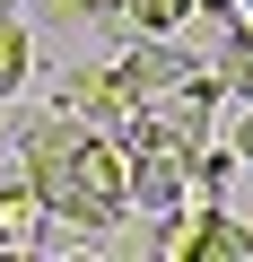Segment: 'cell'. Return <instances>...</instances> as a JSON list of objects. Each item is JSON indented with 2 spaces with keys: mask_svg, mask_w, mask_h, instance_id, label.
Returning <instances> with one entry per match:
<instances>
[{
  "mask_svg": "<svg viewBox=\"0 0 253 262\" xmlns=\"http://www.w3.org/2000/svg\"><path fill=\"white\" fill-rule=\"evenodd\" d=\"M53 114L96 122V131H122V122H131V96H122L113 61H70V70L53 79Z\"/></svg>",
  "mask_w": 253,
  "mask_h": 262,
  "instance_id": "cell-1",
  "label": "cell"
},
{
  "mask_svg": "<svg viewBox=\"0 0 253 262\" xmlns=\"http://www.w3.org/2000/svg\"><path fill=\"white\" fill-rule=\"evenodd\" d=\"M192 70H201V61H192V53H175V35H131V44H122V61H113V79H122V96H131V105L175 96Z\"/></svg>",
  "mask_w": 253,
  "mask_h": 262,
  "instance_id": "cell-2",
  "label": "cell"
},
{
  "mask_svg": "<svg viewBox=\"0 0 253 262\" xmlns=\"http://www.w3.org/2000/svg\"><path fill=\"white\" fill-rule=\"evenodd\" d=\"M53 236H61V227H53L35 175H27V166H18V175H0V253H44Z\"/></svg>",
  "mask_w": 253,
  "mask_h": 262,
  "instance_id": "cell-3",
  "label": "cell"
},
{
  "mask_svg": "<svg viewBox=\"0 0 253 262\" xmlns=\"http://www.w3.org/2000/svg\"><path fill=\"white\" fill-rule=\"evenodd\" d=\"M192 262H253V227L227 201H210L201 210V236H192Z\"/></svg>",
  "mask_w": 253,
  "mask_h": 262,
  "instance_id": "cell-4",
  "label": "cell"
},
{
  "mask_svg": "<svg viewBox=\"0 0 253 262\" xmlns=\"http://www.w3.org/2000/svg\"><path fill=\"white\" fill-rule=\"evenodd\" d=\"M113 27H122V35H183V27H192V0H122Z\"/></svg>",
  "mask_w": 253,
  "mask_h": 262,
  "instance_id": "cell-5",
  "label": "cell"
},
{
  "mask_svg": "<svg viewBox=\"0 0 253 262\" xmlns=\"http://www.w3.org/2000/svg\"><path fill=\"white\" fill-rule=\"evenodd\" d=\"M27 70H35V35H27L18 9H0V105L27 88Z\"/></svg>",
  "mask_w": 253,
  "mask_h": 262,
  "instance_id": "cell-6",
  "label": "cell"
},
{
  "mask_svg": "<svg viewBox=\"0 0 253 262\" xmlns=\"http://www.w3.org/2000/svg\"><path fill=\"white\" fill-rule=\"evenodd\" d=\"M122 0H53V18H113Z\"/></svg>",
  "mask_w": 253,
  "mask_h": 262,
  "instance_id": "cell-7",
  "label": "cell"
},
{
  "mask_svg": "<svg viewBox=\"0 0 253 262\" xmlns=\"http://www.w3.org/2000/svg\"><path fill=\"white\" fill-rule=\"evenodd\" d=\"M227 149H236V158H244V166H253V105H244V122H236V131H227Z\"/></svg>",
  "mask_w": 253,
  "mask_h": 262,
  "instance_id": "cell-8",
  "label": "cell"
},
{
  "mask_svg": "<svg viewBox=\"0 0 253 262\" xmlns=\"http://www.w3.org/2000/svg\"><path fill=\"white\" fill-rule=\"evenodd\" d=\"M236 18H244V35H253V0H236Z\"/></svg>",
  "mask_w": 253,
  "mask_h": 262,
  "instance_id": "cell-9",
  "label": "cell"
},
{
  "mask_svg": "<svg viewBox=\"0 0 253 262\" xmlns=\"http://www.w3.org/2000/svg\"><path fill=\"white\" fill-rule=\"evenodd\" d=\"M0 149H9V122H0Z\"/></svg>",
  "mask_w": 253,
  "mask_h": 262,
  "instance_id": "cell-10",
  "label": "cell"
},
{
  "mask_svg": "<svg viewBox=\"0 0 253 262\" xmlns=\"http://www.w3.org/2000/svg\"><path fill=\"white\" fill-rule=\"evenodd\" d=\"M0 9H18V0H0Z\"/></svg>",
  "mask_w": 253,
  "mask_h": 262,
  "instance_id": "cell-11",
  "label": "cell"
}]
</instances>
